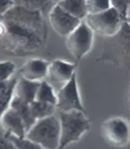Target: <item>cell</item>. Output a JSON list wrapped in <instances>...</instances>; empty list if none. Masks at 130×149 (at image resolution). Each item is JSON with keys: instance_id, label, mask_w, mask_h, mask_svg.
<instances>
[{"instance_id": "cell-1", "label": "cell", "mask_w": 130, "mask_h": 149, "mask_svg": "<svg viewBox=\"0 0 130 149\" xmlns=\"http://www.w3.org/2000/svg\"><path fill=\"white\" fill-rule=\"evenodd\" d=\"M2 21L6 33L0 38V52L11 56H28L45 46L48 31L44 14L19 2L5 13Z\"/></svg>"}, {"instance_id": "cell-2", "label": "cell", "mask_w": 130, "mask_h": 149, "mask_svg": "<svg viewBox=\"0 0 130 149\" xmlns=\"http://www.w3.org/2000/svg\"><path fill=\"white\" fill-rule=\"evenodd\" d=\"M60 142L59 149L77 143L90 130V120L83 111L59 112Z\"/></svg>"}, {"instance_id": "cell-3", "label": "cell", "mask_w": 130, "mask_h": 149, "mask_svg": "<svg viewBox=\"0 0 130 149\" xmlns=\"http://www.w3.org/2000/svg\"><path fill=\"white\" fill-rule=\"evenodd\" d=\"M25 137L38 143L44 149H59L60 142V125L59 116H51L36 120L28 130Z\"/></svg>"}, {"instance_id": "cell-4", "label": "cell", "mask_w": 130, "mask_h": 149, "mask_svg": "<svg viewBox=\"0 0 130 149\" xmlns=\"http://www.w3.org/2000/svg\"><path fill=\"white\" fill-rule=\"evenodd\" d=\"M101 136L113 147H125L130 143V123L121 116H113L101 124Z\"/></svg>"}, {"instance_id": "cell-5", "label": "cell", "mask_w": 130, "mask_h": 149, "mask_svg": "<svg viewBox=\"0 0 130 149\" xmlns=\"http://www.w3.org/2000/svg\"><path fill=\"white\" fill-rule=\"evenodd\" d=\"M84 22L94 34L110 38L118 34L124 23L113 7L104 12L89 14Z\"/></svg>"}, {"instance_id": "cell-6", "label": "cell", "mask_w": 130, "mask_h": 149, "mask_svg": "<svg viewBox=\"0 0 130 149\" xmlns=\"http://www.w3.org/2000/svg\"><path fill=\"white\" fill-rule=\"evenodd\" d=\"M93 43L94 33L85 22H82L66 38L67 49L76 63L89 53Z\"/></svg>"}, {"instance_id": "cell-7", "label": "cell", "mask_w": 130, "mask_h": 149, "mask_svg": "<svg viewBox=\"0 0 130 149\" xmlns=\"http://www.w3.org/2000/svg\"><path fill=\"white\" fill-rule=\"evenodd\" d=\"M56 108L59 112L83 111L85 112L81 99L76 74L60 87L57 91Z\"/></svg>"}, {"instance_id": "cell-8", "label": "cell", "mask_w": 130, "mask_h": 149, "mask_svg": "<svg viewBox=\"0 0 130 149\" xmlns=\"http://www.w3.org/2000/svg\"><path fill=\"white\" fill-rule=\"evenodd\" d=\"M48 20L52 29L60 36H68L82 22L72 15H70L58 3L52 7L48 13Z\"/></svg>"}, {"instance_id": "cell-9", "label": "cell", "mask_w": 130, "mask_h": 149, "mask_svg": "<svg viewBox=\"0 0 130 149\" xmlns=\"http://www.w3.org/2000/svg\"><path fill=\"white\" fill-rule=\"evenodd\" d=\"M76 74V63L67 61L56 59L49 63L48 79V83H58L63 86L73 76Z\"/></svg>"}, {"instance_id": "cell-10", "label": "cell", "mask_w": 130, "mask_h": 149, "mask_svg": "<svg viewBox=\"0 0 130 149\" xmlns=\"http://www.w3.org/2000/svg\"><path fill=\"white\" fill-rule=\"evenodd\" d=\"M49 63L40 58H32L22 64L20 69L21 77L35 82H41L46 80L48 77Z\"/></svg>"}, {"instance_id": "cell-11", "label": "cell", "mask_w": 130, "mask_h": 149, "mask_svg": "<svg viewBox=\"0 0 130 149\" xmlns=\"http://www.w3.org/2000/svg\"><path fill=\"white\" fill-rule=\"evenodd\" d=\"M113 49H115V56L119 58L123 64L130 65V25L124 22L119 33L111 37Z\"/></svg>"}, {"instance_id": "cell-12", "label": "cell", "mask_w": 130, "mask_h": 149, "mask_svg": "<svg viewBox=\"0 0 130 149\" xmlns=\"http://www.w3.org/2000/svg\"><path fill=\"white\" fill-rule=\"evenodd\" d=\"M0 127L8 135L14 137H25L26 126L16 111L9 108L5 112L0 119Z\"/></svg>"}, {"instance_id": "cell-13", "label": "cell", "mask_w": 130, "mask_h": 149, "mask_svg": "<svg viewBox=\"0 0 130 149\" xmlns=\"http://www.w3.org/2000/svg\"><path fill=\"white\" fill-rule=\"evenodd\" d=\"M39 85L40 82L31 81L20 77V78H18L15 86L14 97L24 102H27V104H31L35 101Z\"/></svg>"}, {"instance_id": "cell-14", "label": "cell", "mask_w": 130, "mask_h": 149, "mask_svg": "<svg viewBox=\"0 0 130 149\" xmlns=\"http://www.w3.org/2000/svg\"><path fill=\"white\" fill-rule=\"evenodd\" d=\"M18 78L13 77L8 81L0 82V119L9 107L14 98V91Z\"/></svg>"}, {"instance_id": "cell-15", "label": "cell", "mask_w": 130, "mask_h": 149, "mask_svg": "<svg viewBox=\"0 0 130 149\" xmlns=\"http://www.w3.org/2000/svg\"><path fill=\"white\" fill-rule=\"evenodd\" d=\"M58 5L62 8L70 15H72L77 20L84 22L88 16L87 2L82 0H63L57 2Z\"/></svg>"}, {"instance_id": "cell-16", "label": "cell", "mask_w": 130, "mask_h": 149, "mask_svg": "<svg viewBox=\"0 0 130 149\" xmlns=\"http://www.w3.org/2000/svg\"><path fill=\"white\" fill-rule=\"evenodd\" d=\"M10 108H12L14 111H16L19 114V116L21 118V119L23 120V122H24L26 126V129L28 132L36 121L31 113L30 104H27V102H24L17 99L16 97H14L10 104Z\"/></svg>"}, {"instance_id": "cell-17", "label": "cell", "mask_w": 130, "mask_h": 149, "mask_svg": "<svg viewBox=\"0 0 130 149\" xmlns=\"http://www.w3.org/2000/svg\"><path fill=\"white\" fill-rule=\"evenodd\" d=\"M30 109L31 113L35 120L43 119L48 118V116H54L55 112L57 111L55 105L36 100L30 104Z\"/></svg>"}, {"instance_id": "cell-18", "label": "cell", "mask_w": 130, "mask_h": 149, "mask_svg": "<svg viewBox=\"0 0 130 149\" xmlns=\"http://www.w3.org/2000/svg\"><path fill=\"white\" fill-rule=\"evenodd\" d=\"M35 100L56 106V104H57V92H55L54 88L51 86L50 83H48L46 80H43L40 82Z\"/></svg>"}, {"instance_id": "cell-19", "label": "cell", "mask_w": 130, "mask_h": 149, "mask_svg": "<svg viewBox=\"0 0 130 149\" xmlns=\"http://www.w3.org/2000/svg\"><path fill=\"white\" fill-rule=\"evenodd\" d=\"M16 65L11 61H0V82H5L13 77Z\"/></svg>"}, {"instance_id": "cell-20", "label": "cell", "mask_w": 130, "mask_h": 149, "mask_svg": "<svg viewBox=\"0 0 130 149\" xmlns=\"http://www.w3.org/2000/svg\"><path fill=\"white\" fill-rule=\"evenodd\" d=\"M86 2L89 14L101 13L111 8V1H108V0H90Z\"/></svg>"}, {"instance_id": "cell-21", "label": "cell", "mask_w": 130, "mask_h": 149, "mask_svg": "<svg viewBox=\"0 0 130 149\" xmlns=\"http://www.w3.org/2000/svg\"><path fill=\"white\" fill-rule=\"evenodd\" d=\"M111 7H113L116 12L118 13L121 20L123 22H127L128 14L130 10V1H125V0H115L111 1Z\"/></svg>"}, {"instance_id": "cell-22", "label": "cell", "mask_w": 130, "mask_h": 149, "mask_svg": "<svg viewBox=\"0 0 130 149\" xmlns=\"http://www.w3.org/2000/svg\"><path fill=\"white\" fill-rule=\"evenodd\" d=\"M17 149H44L38 143L31 141L26 137H14L8 135Z\"/></svg>"}, {"instance_id": "cell-23", "label": "cell", "mask_w": 130, "mask_h": 149, "mask_svg": "<svg viewBox=\"0 0 130 149\" xmlns=\"http://www.w3.org/2000/svg\"><path fill=\"white\" fill-rule=\"evenodd\" d=\"M0 149H17L9 136L2 129L0 130Z\"/></svg>"}, {"instance_id": "cell-24", "label": "cell", "mask_w": 130, "mask_h": 149, "mask_svg": "<svg viewBox=\"0 0 130 149\" xmlns=\"http://www.w3.org/2000/svg\"><path fill=\"white\" fill-rule=\"evenodd\" d=\"M14 4H15V1H1V0H0V20L3 18L5 13H6Z\"/></svg>"}, {"instance_id": "cell-25", "label": "cell", "mask_w": 130, "mask_h": 149, "mask_svg": "<svg viewBox=\"0 0 130 149\" xmlns=\"http://www.w3.org/2000/svg\"><path fill=\"white\" fill-rule=\"evenodd\" d=\"M5 33H6V27H5V24L1 19L0 20V38L5 35Z\"/></svg>"}, {"instance_id": "cell-26", "label": "cell", "mask_w": 130, "mask_h": 149, "mask_svg": "<svg viewBox=\"0 0 130 149\" xmlns=\"http://www.w3.org/2000/svg\"><path fill=\"white\" fill-rule=\"evenodd\" d=\"M127 22L130 25V10H129V14H128V18H127Z\"/></svg>"}, {"instance_id": "cell-27", "label": "cell", "mask_w": 130, "mask_h": 149, "mask_svg": "<svg viewBox=\"0 0 130 149\" xmlns=\"http://www.w3.org/2000/svg\"><path fill=\"white\" fill-rule=\"evenodd\" d=\"M129 99H130V84H129Z\"/></svg>"}]
</instances>
